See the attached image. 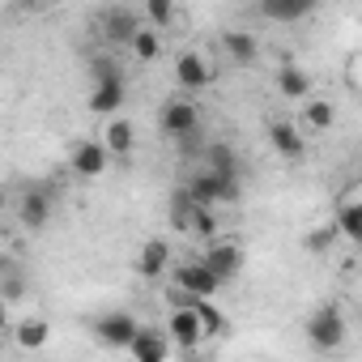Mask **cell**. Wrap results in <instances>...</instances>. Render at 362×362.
Returning <instances> with one entry per match:
<instances>
[{
  "instance_id": "6da1fadb",
  "label": "cell",
  "mask_w": 362,
  "mask_h": 362,
  "mask_svg": "<svg viewBox=\"0 0 362 362\" xmlns=\"http://www.w3.org/2000/svg\"><path fill=\"white\" fill-rule=\"evenodd\" d=\"M184 192H188V201H192L197 209L235 205V201L243 197L239 179H218V175H209V170H192V175H188V184H184Z\"/></svg>"
},
{
  "instance_id": "7a4b0ae2",
  "label": "cell",
  "mask_w": 362,
  "mask_h": 362,
  "mask_svg": "<svg viewBox=\"0 0 362 362\" xmlns=\"http://www.w3.org/2000/svg\"><path fill=\"white\" fill-rule=\"evenodd\" d=\"M345 337H349V324H345L341 307H337V303L315 307V315L307 320V341H311V349L332 354V349H341V345H345Z\"/></svg>"
},
{
  "instance_id": "3957f363",
  "label": "cell",
  "mask_w": 362,
  "mask_h": 362,
  "mask_svg": "<svg viewBox=\"0 0 362 362\" xmlns=\"http://www.w3.org/2000/svg\"><path fill=\"white\" fill-rule=\"evenodd\" d=\"M243 247L235 243V239H214L209 247H205V256H201V264L209 269V277L218 281V286H226V281H235L239 273H243Z\"/></svg>"
},
{
  "instance_id": "277c9868",
  "label": "cell",
  "mask_w": 362,
  "mask_h": 362,
  "mask_svg": "<svg viewBox=\"0 0 362 362\" xmlns=\"http://www.w3.org/2000/svg\"><path fill=\"white\" fill-rule=\"evenodd\" d=\"M170 281H175V290H179V294H184V303H201V298H209V303H214V298H218V290H222V286L209 277V269H205L201 260L179 264V269L170 273Z\"/></svg>"
},
{
  "instance_id": "5b68a950",
  "label": "cell",
  "mask_w": 362,
  "mask_h": 362,
  "mask_svg": "<svg viewBox=\"0 0 362 362\" xmlns=\"http://www.w3.org/2000/svg\"><path fill=\"white\" fill-rule=\"evenodd\" d=\"M136 332H141V324H136L132 311H107V315L94 320V337H98V345H107V349H128Z\"/></svg>"
},
{
  "instance_id": "8992f818",
  "label": "cell",
  "mask_w": 362,
  "mask_h": 362,
  "mask_svg": "<svg viewBox=\"0 0 362 362\" xmlns=\"http://www.w3.org/2000/svg\"><path fill=\"white\" fill-rule=\"evenodd\" d=\"M158 124H162L166 136H197V128H201V107H197L192 98H170V103L162 107Z\"/></svg>"
},
{
  "instance_id": "52a82bcc",
  "label": "cell",
  "mask_w": 362,
  "mask_h": 362,
  "mask_svg": "<svg viewBox=\"0 0 362 362\" xmlns=\"http://www.w3.org/2000/svg\"><path fill=\"white\" fill-rule=\"evenodd\" d=\"M52 214H56V201H52L47 188H26V192H22V201H18V222H22V230H43V226L52 222Z\"/></svg>"
},
{
  "instance_id": "ba28073f",
  "label": "cell",
  "mask_w": 362,
  "mask_h": 362,
  "mask_svg": "<svg viewBox=\"0 0 362 362\" xmlns=\"http://www.w3.org/2000/svg\"><path fill=\"white\" fill-rule=\"evenodd\" d=\"M166 341L170 345H179V349H197L201 341H205V328H201V320L192 315V307L184 303V307H175L170 311V320H166Z\"/></svg>"
},
{
  "instance_id": "9c48e42d",
  "label": "cell",
  "mask_w": 362,
  "mask_h": 362,
  "mask_svg": "<svg viewBox=\"0 0 362 362\" xmlns=\"http://www.w3.org/2000/svg\"><path fill=\"white\" fill-rule=\"evenodd\" d=\"M107 166H111V153H107L98 141H81V145H73V153H69V170H73L77 179H98V175H107Z\"/></svg>"
},
{
  "instance_id": "30bf717a",
  "label": "cell",
  "mask_w": 362,
  "mask_h": 362,
  "mask_svg": "<svg viewBox=\"0 0 362 362\" xmlns=\"http://www.w3.org/2000/svg\"><path fill=\"white\" fill-rule=\"evenodd\" d=\"M175 81L197 94V90H205V86L214 81V69H209V60H205L201 52H179V56H175Z\"/></svg>"
},
{
  "instance_id": "8fae6325",
  "label": "cell",
  "mask_w": 362,
  "mask_h": 362,
  "mask_svg": "<svg viewBox=\"0 0 362 362\" xmlns=\"http://www.w3.org/2000/svg\"><path fill=\"white\" fill-rule=\"evenodd\" d=\"M269 145H273L286 162H303V153H307L303 128H298L294 119H273V124H269Z\"/></svg>"
},
{
  "instance_id": "7c38bea8",
  "label": "cell",
  "mask_w": 362,
  "mask_h": 362,
  "mask_svg": "<svg viewBox=\"0 0 362 362\" xmlns=\"http://www.w3.org/2000/svg\"><path fill=\"white\" fill-rule=\"evenodd\" d=\"M124 98H128V86H124V77H111V81H94L90 86V111L94 115H119V107H124Z\"/></svg>"
},
{
  "instance_id": "4fadbf2b",
  "label": "cell",
  "mask_w": 362,
  "mask_h": 362,
  "mask_svg": "<svg viewBox=\"0 0 362 362\" xmlns=\"http://www.w3.org/2000/svg\"><path fill=\"white\" fill-rule=\"evenodd\" d=\"M136 273L145 277V281H158V277H166L170 273V239H145V247H141V256H136Z\"/></svg>"
},
{
  "instance_id": "5bb4252c",
  "label": "cell",
  "mask_w": 362,
  "mask_h": 362,
  "mask_svg": "<svg viewBox=\"0 0 362 362\" xmlns=\"http://www.w3.org/2000/svg\"><path fill=\"white\" fill-rule=\"evenodd\" d=\"M98 145H103L111 158H128V153L136 149V128H132V119H128V115H111Z\"/></svg>"
},
{
  "instance_id": "9a60e30c",
  "label": "cell",
  "mask_w": 362,
  "mask_h": 362,
  "mask_svg": "<svg viewBox=\"0 0 362 362\" xmlns=\"http://www.w3.org/2000/svg\"><path fill=\"white\" fill-rule=\"evenodd\" d=\"M128 354H132V362H170V341L162 328H141L132 337Z\"/></svg>"
},
{
  "instance_id": "2e32d148",
  "label": "cell",
  "mask_w": 362,
  "mask_h": 362,
  "mask_svg": "<svg viewBox=\"0 0 362 362\" xmlns=\"http://www.w3.org/2000/svg\"><path fill=\"white\" fill-rule=\"evenodd\" d=\"M136 30H141V18H136L132 9H107V18H103V35H107V43L128 47Z\"/></svg>"
},
{
  "instance_id": "e0dca14e",
  "label": "cell",
  "mask_w": 362,
  "mask_h": 362,
  "mask_svg": "<svg viewBox=\"0 0 362 362\" xmlns=\"http://www.w3.org/2000/svg\"><path fill=\"white\" fill-rule=\"evenodd\" d=\"M277 94L286 103H307L311 98V73L298 69V64H281L277 69Z\"/></svg>"
},
{
  "instance_id": "ac0fdd59",
  "label": "cell",
  "mask_w": 362,
  "mask_h": 362,
  "mask_svg": "<svg viewBox=\"0 0 362 362\" xmlns=\"http://www.w3.org/2000/svg\"><path fill=\"white\" fill-rule=\"evenodd\" d=\"M9 332H13V341H18L22 349H30V354H35V349H43V345L52 341V324H47L43 315H22Z\"/></svg>"
},
{
  "instance_id": "d6986e66",
  "label": "cell",
  "mask_w": 362,
  "mask_h": 362,
  "mask_svg": "<svg viewBox=\"0 0 362 362\" xmlns=\"http://www.w3.org/2000/svg\"><path fill=\"white\" fill-rule=\"evenodd\" d=\"M201 170H209V175H218V179H239L243 175V166H239V153L230 149V145H209L205 149V166Z\"/></svg>"
},
{
  "instance_id": "ffe728a7",
  "label": "cell",
  "mask_w": 362,
  "mask_h": 362,
  "mask_svg": "<svg viewBox=\"0 0 362 362\" xmlns=\"http://www.w3.org/2000/svg\"><path fill=\"white\" fill-rule=\"evenodd\" d=\"M332 230H337L345 243H362V205H358L354 197H345V201L337 205V222H332Z\"/></svg>"
},
{
  "instance_id": "44dd1931",
  "label": "cell",
  "mask_w": 362,
  "mask_h": 362,
  "mask_svg": "<svg viewBox=\"0 0 362 362\" xmlns=\"http://www.w3.org/2000/svg\"><path fill=\"white\" fill-rule=\"evenodd\" d=\"M222 52H226L235 64H252V60L260 56V43H256V35H247V30H226V35H222Z\"/></svg>"
},
{
  "instance_id": "7402d4cb",
  "label": "cell",
  "mask_w": 362,
  "mask_h": 362,
  "mask_svg": "<svg viewBox=\"0 0 362 362\" xmlns=\"http://www.w3.org/2000/svg\"><path fill=\"white\" fill-rule=\"evenodd\" d=\"M307 13H311L307 0H260V18L269 22H298Z\"/></svg>"
},
{
  "instance_id": "603a6c76",
  "label": "cell",
  "mask_w": 362,
  "mask_h": 362,
  "mask_svg": "<svg viewBox=\"0 0 362 362\" xmlns=\"http://www.w3.org/2000/svg\"><path fill=\"white\" fill-rule=\"evenodd\" d=\"M303 124H307L311 132H328V128L337 124V107H332L328 98H307V103H303Z\"/></svg>"
},
{
  "instance_id": "cb8c5ba5",
  "label": "cell",
  "mask_w": 362,
  "mask_h": 362,
  "mask_svg": "<svg viewBox=\"0 0 362 362\" xmlns=\"http://www.w3.org/2000/svg\"><path fill=\"white\" fill-rule=\"evenodd\" d=\"M128 52H132V60H136V64H149V60H158V56H162V35H158V30H149V26H141V30L132 35Z\"/></svg>"
},
{
  "instance_id": "d4e9b609",
  "label": "cell",
  "mask_w": 362,
  "mask_h": 362,
  "mask_svg": "<svg viewBox=\"0 0 362 362\" xmlns=\"http://www.w3.org/2000/svg\"><path fill=\"white\" fill-rule=\"evenodd\" d=\"M192 307V315L201 320V328H205V337H218V332H226L230 324H226V315L218 311V303H209V298H201V303H188Z\"/></svg>"
},
{
  "instance_id": "484cf974",
  "label": "cell",
  "mask_w": 362,
  "mask_h": 362,
  "mask_svg": "<svg viewBox=\"0 0 362 362\" xmlns=\"http://www.w3.org/2000/svg\"><path fill=\"white\" fill-rule=\"evenodd\" d=\"M26 290H30V286H26V277L18 273V264H13L5 277H0V303H5V307L18 303V298H26Z\"/></svg>"
},
{
  "instance_id": "4316f807",
  "label": "cell",
  "mask_w": 362,
  "mask_h": 362,
  "mask_svg": "<svg viewBox=\"0 0 362 362\" xmlns=\"http://www.w3.org/2000/svg\"><path fill=\"white\" fill-rule=\"evenodd\" d=\"M145 22H149V30L162 35L175 22V5H170V0H149V5H145Z\"/></svg>"
},
{
  "instance_id": "83f0119b",
  "label": "cell",
  "mask_w": 362,
  "mask_h": 362,
  "mask_svg": "<svg viewBox=\"0 0 362 362\" xmlns=\"http://www.w3.org/2000/svg\"><path fill=\"white\" fill-rule=\"evenodd\" d=\"M192 214H197V205L188 201V192H184V188H179V192L170 197V222H175V230H184V235H188Z\"/></svg>"
},
{
  "instance_id": "f1b7e54d",
  "label": "cell",
  "mask_w": 362,
  "mask_h": 362,
  "mask_svg": "<svg viewBox=\"0 0 362 362\" xmlns=\"http://www.w3.org/2000/svg\"><path fill=\"white\" fill-rule=\"evenodd\" d=\"M188 235L192 239H218V218H214V209H197L192 214V222H188Z\"/></svg>"
},
{
  "instance_id": "f546056e",
  "label": "cell",
  "mask_w": 362,
  "mask_h": 362,
  "mask_svg": "<svg viewBox=\"0 0 362 362\" xmlns=\"http://www.w3.org/2000/svg\"><path fill=\"white\" fill-rule=\"evenodd\" d=\"M332 239H337V230H332V222H328V226H311L303 243H307V252H315V256H324V252L332 247Z\"/></svg>"
},
{
  "instance_id": "4dcf8cb0",
  "label": "cell",
  "mask_w": 362,
  "mask_h": 362,
  "mask_svg": "<svg viewBox=\"0 0 362 362\" xmlns=\"http://www.w3.org/2000/svg\"><path fill=\"white\" fill-rule=\"evenodd\" d=\"M90 73H94V81H111V77H124V73H119V64H115V60H107V56L90 60Z\"/></svg>"
},
{
  "instance_id": "1f68e13d",
  "label": "cell",
  "mask_w": 362,
  "mask_h": 362,
  "mask_svg": "<svg viewBox=\"0 0 362 362\" xmlns=\"http://www.w3.org/2000/svg\"><path fill=\"white\" fill-rule=\"evenodd\" d=\"M9 328H13V320H9V307H5V303H0V337H5Z\"/></svg>"
},
{
  "instance_id": "d6a6232c",
  "label": "cell",
  "mask_w": 362,
  "mask_h": 362,
  "mask_svg": "<svg viewBox=\"0 0 362 362\" xmlns=\"http://www.w3.org/2000/svg\"><path fill=\"white\" fill-rule=\"evenodd\" d=\"M9 269H13V260H9V256H5V252H0V277H5V273H9Z\"/></svg>"
},
{
  "instance_id": "836d02e7",
  "label": "cell",
  "mask_w": 362,
  "mask_h": 362,
  "mask_svg": "<svg viewBox=\"0 0 362 362\" xmlns=\"http://www.w3.org/2000/svg\"><path fill=\"white\" fill-rule=\"evenodd\" d=\"M5 209H9V192H5V188H0V214H5Z\"/></svg>"
}]
</instances>
